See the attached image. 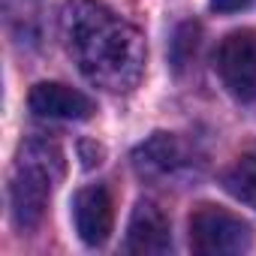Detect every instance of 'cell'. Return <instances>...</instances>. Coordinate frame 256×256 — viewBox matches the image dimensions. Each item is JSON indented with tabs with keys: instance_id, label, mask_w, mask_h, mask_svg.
<instances>
[{
	"instance_id": "cell-7",
	"label": "cell",
	"mask_w": 256,
	"mask_h": 256,
	"mask_svg": "<svg viewBox=\"0 0 256 256\" xmlns=\"http://www.w3.org/2000/svg\"><path fill=\"white\" fill-rule=\"evenodd\" d=\"M28 106L36 118L52 120H88L96 106L88 94L64 84V82H40L28 94Z\"/></svg>"
},
{
	"instance_id": "cell-6",
	"label": "cell",
	"mask_w": 256,
	"mask_h": 256,
	"mask_svg": "<svg viewBox=\"0 0 256 256\" xmlns=\"http://www.w3.org/2000/svg\"><path fill=\"white\" fill-rule=\"evenodd\" d=\"M72 223H76L78 238L88 247L106 244L114 229V205H112L108 190L100 184L82 187L72 199Z\"/></svg>"
},
{
	"instance_id": "cell-8",
	"label": "cell",
	"mask_w": 256,
	"mask_h": 256,
	"mask_svg": "<svg viewBox=\"0 0 256 256\" xmlns=\"http://www.w3.org/2000/svg\"><path fill=\"white\" fill-rule=\"evenodd\" d=\"M124 247H126V253H136V256H157L172 247V226L160 205L142 199L133 208L130 223H126Z\"/></svg>"
},
{
	"instance_id": "cell-4",
	"label": "cell",
	"mask_w": 256,
	"mask_h": 256,
	"mask_svg": "<svg viewBox=\"0 0 256 256\" xmlns=\"http://www.w3.org/2000/svg\"><path fill=\"white\" fill-rule=\"evenodd\" d=\"M214 72L220 76L226 94L241 106L256 108V30H232L220 40L214 52Z\"/></svg>"
},
{
	"instance_id": "cell-10",
	"label": "cell",
	"mask_w": 256,
	"mask_h": 256,
	"mask_svg": "<svg viewBox=\"0 0 256 256\" xmlns=\"http://www.w3.org/2000/svg\"><path fill=\"white\" fill-rule=\"evenodd\" d=\"M196 46H199V24L196 22H184L178 30H175V40H172V66L181 72L190 60H193V54H196Z\"/></svg>"
},
{
	"instance_id": "cell-1",
	"label": "cell",
	"mask_w": 256,
	"mask_h": 256,
	"mask_svg": "<svg viewBox=\"0 0 256 256\" xmlns=\"http://www.w3.org/2000/svg\"><path fill=\"white\" fill-rule=\"evenodd\" d=\"M58 30L66 54L90 84L108 94H126L142 82L148 60L145 36L114 10L96 0H64Z\"/></svg>"
},
{
	"instance_id": "cell-3",
	"label": "cell",
	"mask_w": 256,
	"mask_h": 256,
	"mask_svg": "<svg viewBox=\"0 0 256 256\" xmlns=\"http://www.w3.org/2000/svg\"><path fill=\"white\" fill-rule=\"evenodd\" d=\"M187 229H190V247L202 256H232V253H247L253 247L250 223L217 205H199L190 214Z\"/></svg>"
},
{
	"instance_id": "cell-9",
	"label": "cell",
	"mask_w": 256,
	"mask_h": 256,
	"mask_svg": "<svg viewBox=\"0 0 256 256\" xmlns=\"http://www.w3.org/2000/svg\"><path fill=\"white\" fill-rule=\"evenodd\" d=\"M223 187L232 199L256 211V148L244 151L226 172H223Z\"/></svg>"
},
{
	"instance_id": "cell-2",
	"label": "cell",
	"mask_w": 256,
	"mask_h": 256,
	"mask_svg": "<svg viewBox=\"0 0 256 256\" xmlns=\"http://www.w3.org/2000/svg\"><path fill=\"white\" fill-rule=\"evenodd\" d=\"M66 160L58 142L48 139H28L18 145L16 166L10 175V211L18 229L40 226L54 187L64 181Z\"/></svg>"
},
{
	"instance_id": "cell-5",
	"label": "cell",
	"mask_w": 256,
	"mask_h": 256,
	"mask_svg": "<svg viewBox=\"0 0 256 256\" xmlns=\"http://www.w3.org/2000/svg\"><path fill=\"white\" fill-rule=\"evenodd\" d=\"M133 169L142 181H169L190 169V154L178 136L154 133L133 151Z\"/></svg>"
},
{
	"instance_id": "cell-11",
	"label": "cell",
	"mask_w": 256,
	"mask_h": 256,
	"mask_svg": "<svg viewBox=\"0 0 256 256\" xmlns=\"http://www.w3.org/2000/svg\"><path fill=\"white\" fill-rule=\"evenodd\" d=\"M253 4V0H208V6L214 12H241Z\"/></svg>"
}]
</instances>
